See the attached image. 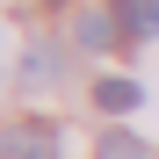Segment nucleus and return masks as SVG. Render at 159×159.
I'll return each instance as SVG.
<instances>
[{
	"mask_svg": "<svg viewBox=\"0 0 159 159\" xmlns=\"http://www.w3.org/2000/svg\"><path fill=\"white\" fill-rule=\"evenodd\" d=\"M123 36H159V0H116Z\"/></svg>",
	"mask_w": 159,
	"mask_h": 159,
	"instance_id": "nucleus-3",
	"label": "nucleus"
},
{
	"mask_svg": "<svg viewBox=\"0 0 159 159\" xmlns=\"http://www.w3.org/2000/svg\"><path fill=\"white\" fill-rule=\"evenodd\" d=\"M94 159H152V152H145L138 138H123V130H109V138H101V152H94Z\"/></svg>",
	"mask_w": 159,
	"mask_h": 159,
	"instance_id": "nucleus-5",
	"label": "nucleus"
},
{
	"mask_svg": "<svg viewBox=\"0 0 159 159\" xmlns=\"http://www.w3.org/2000/svg\"><path fill=\"white\" fill-rule=\"evenodd\" d=\"M116 29H123L116 15H87V22H80V43H87V51H109V43H116Z\"/></svg>",
	"mask_w": 159,
	"mask_h": 159,
	"instance_id": "nucleus-4",
	"label": "nucleus"
},
{
	"mask_svg": "<svg viewBox=\"0 0 159 159\" xmlns=\"http://www.w3.org/2000/svg\"><path fill=\"white\" fill-rule=\"evenodd\" d=\"M0 159H58V123L15 116L7 130H0Z\"/></svg>",
	"mask_w": 159,
	"mask_h": 159,
	"instance_id": "nucleus-1",
	"label": "nucleus"
},
{
	"mask_svg": "<svg viewBox=\"0 0 159 159\" xmlns=\"http://www.w3.org/2000/svg\"><path fill=\"white\" fill-rule=\"evenodd\" d=\"M138 101H145L138 80H101V87H94V109H109V116H130Z\"/></svg>",
	"mask_w": 159,
	"mask_h": 159,
	"instance_id": "nucleus-2",
	"label": "nucleus"
}]
</instances>
